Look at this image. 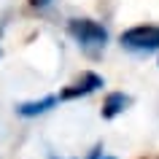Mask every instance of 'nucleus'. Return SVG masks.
Listing matches in <instances>:
<instances>
[{
	"label": "nucleus",
	"instance_id": "1",
	"mask_svg": "<svg viewBox=\"0 0 159 159\" xmlns=\"http://www.w3.org/2000/svg\"><path fill=\"white\" fill-rule=\"evenodd\" d=\"M67 33H70V38L78 46H84V49L100 51L108 43V30L100 22H94V19H70L67 22Z\"/></svg>",
	"mask_w": 159,
	"mask_h": 159
},
{
	"label": "nucleus",
	"instance_id": "2",
	"mask_svg": "<svg viewBox=\"0 0 159 159\" xmlns=\"http://www.w3.org/2000/svg\"><path fill=\"white\" fill-rule=\"evenodd\" d=\"M119 43L129 51H157L159 49V25H135L121 33Z\"/></svg>",
	"mask_w": 159,
	"mask_h": 159
},
{
	"label": "nucleus",
	"instance_id": "3",
	"mask_svg": "<svg viewBox=\"0 0 159 159\" xmlns=\"http://www.w3.org/2000/svg\"><path fill=\"white\" fill-rule=\"evenodd\" d=\"M100 86H102V78L97 73H92V70H86V73H81V78H75L73 84H67L57 97L59 100H78V97H86V94L97 92Z\"/></svg>",
	"mask_w": 159,
	"mask_h": 159
},
{
	"label": "nucleus",
	"instance_id": "4",
	"mask_svg": "<svg viewBox=\"0 0 159 159\" xmlns=\"http://www.w3.org/2000/svg\"><path fill=\"white\" fill-rule=\"evenodd\" d=\"M129 94H124V92H111L108 97H105V102H102V108H100V116L102 119H116L121 111L129 105Z\"/></svg>",
	"mask_w": 159,
	"mask_h": 159
},
{
	"label": "nucleus",
	"instance_id": "5",
	"mask_svg": "<svg viewBox=\"0 0 159 159\" xmlns=\"http://www.w3.org/2000/svg\"><path fill=\"white\" fill-rule=\"evenodd\" d=\"M57 94H49V97H43V100H35V102H22L19 105V113L22 116H38V113H46L49 108L57 105Z\"/></svg>",
	"mask_w": 159,
	"mask_h": 159
},
{
	"label": "nucleus",
	"instance_id": "6",
	"mask_svg": "<svg viewBox=\"0 0 159 159\" xmlns=\"http://www.w3.org/2000/svg\"><path fill=\"white\" fill-rule=\"evenodd\" d=\"M30 3H33V6H38V8H41V6H46V3H49V0H30Z\"/></svg>",
	"mask_w": 159,
	"mask_h": 159
}]
</instances>
